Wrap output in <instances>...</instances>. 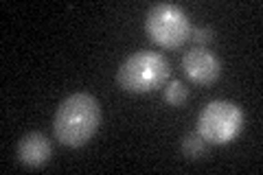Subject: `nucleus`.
Returning <instances> with one entry per match:
<instances>
[{
	"label": "nucleus",
	"mask_w": 263,
	"mask_h": 175,
	"mask_svg": "<svg viewBox=\"0 0 263 175\" xmlns=\"http://www.w3.org/2000/svg\"><path fill=\"white\" fill-rule=\"evenodd\" d=\"M162 96H164V101H167L169 105L178 107V105H182L186 99H189V90L180 81H169V86L164 88V94Z\"/></svg>",
	"instance_id": "obj_8"
},
{
	"label": "nucleus",
	"mask_w": 263,
	"mask_h": 175,
	"mask_svg": "<svg viewBox=\"0 0 263 175\" xmlns=\"http://www.w3.org/2000/svg\"><path fill=\"white\" fill-rule=\"evenodd\" d=\"M180 149H182V153L189 160H202V158H206V153H209V143L197 134V131H191V134L182 136Z\"/></svg>",
	"instance_id": "obj_7"
},
{
	"label": "nucleus",
	"mask_w": 263,
	"mask_h": 175,
	"mask_svg": "<svg viewBox=\"0 0 263 175\" xmlns=\"http://www.w3.org/2000/svg\"><path fill=\"white\" fill-rule=\"evenodd\" d=\"M182 70L189 79L197 86H211L221 74V62L213 55L209 48L195 46L186 51L182 57Z\"/></svg>",
	"instance_id": "obj_5"
},
{
	"label": "nucleus",
	"mask_w": 263,
	"mask_h": 175,
	"mask_svg": "<svg viewBox=\"0 0 263 175\" xmlns=\"http://www.w3.org/2000/svg\"><path fill=\"white\" fill-rule=\"evenodd\" d=\"M169 62L160 53L136 51L119 66L117 83L121 90L132 94H145L164 86L169 77Z\"/></svg>",
	"instance_id": "obj_2"
},
{
	"label": "nucleus",
	"mask_w": 263,
	"mask_h": 175,
	"mask_svg": "<svg viewBox=\"0 0 263 175\" xmlns=\"http://www.w3.org/2000/svg\"><path fill=\"white\" fill-rule=\"evenodd\" d=\"M53 155V147L51 140L40 131H31V134H24L18 143V160L20 164L29 166V169H40L44 166Z\"/></svg>",
	"instance_id": "obj_6"
},
{
	"label": "nucleus",
	"mask_w": 263,
	"mask_h": 175,
	"mask_svg": "<svg viewBox=\"0 0 263 175\" xmlns=\"http://www.w3.org/2000/svg\"><path fill=\"white\" fill-rule=\"evenodd\" d=\"M191 40L197 46L206 48V44L213 42V29L211 27H200V29H191Z\"/></svg>",
	"instance_id": "obj_9"
},
{
	"label": "nucleus",
	"mask_w": 263,
	"mask_h": 175,
	"mask_svg": "<svg viewBox=\"0 0 263 175\" xmlns=\"http://www.w3.org/2000/svg\"><path fill=\"white\" fill-rule=\"evenodd\" d=\"M145 31L162 48H180L191 40V24L182 7L160 3L154 5L145 15Z\"/></svg>",
	"instance_id": "obj_3"
},
{
	"label": "nucleus",
	"mask_w": 263,
	"mask_h": 175,
	"mask_svg": "<svg viewBox=\"0 0 263 175\" xmlns=\"http://www.w3.org/2000/svg\"><path fill=\"white\" fill-rule=\"evenodd\" d=\"M243 129V112L230 101H211L197 116V134L209 145H228Z\"/></svg>",
	"instance_id": "obj_4"
},
{
	"label": "nucleus",
	"mask_w": 263,
	"mask_h": 175,
	"mask_svg": "<svg viewBox=\"0 0 263 175\" xmlns=\"http://www.w3.org/2000/svg\"><path fill=\"white\" fill-rule=\"evenodd\" d=\"M101 123V107L92 94H70L57 107L53 119V134L64 147L79 149L97 134Z\"/></svg>",
	"instance_id": "obj_1"
}]
</instances>
